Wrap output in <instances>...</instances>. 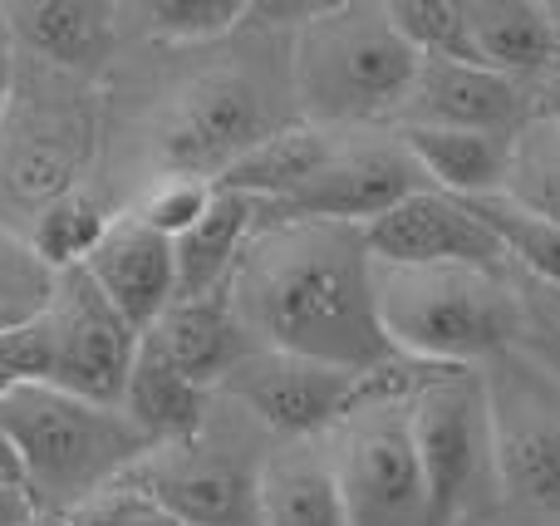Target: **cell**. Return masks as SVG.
Returning a JSON list of instances; mask_svg holds the SVG:
<instances>
[{"instance_id": "obj_1", "label": "cell", "mask_w": 560, "mask_h": 526, "mask_svg": "<svg viewBox=\"0 0 560 526\" xmlns=\"http://www.w3.org/2000/svg\"><path fill=\"white\" fill-rule=\"evenodd\" d=\"M226 295L266 350L349 374H384L398 364L378 330L364 226L271 217L261 207V222L226 281Z\"/></svg>"}, {"instance_id": "obj_2", "label": "cell", "mask_w": 560, "mask_h": 526, "mask_svg": "<svg viewBox=\"0 0 560 526\" xmlns=\"http://www.w3.org/2000/svg\"><path fill=\"white\" fill-rule=\"evenodd\" d=\"M418 55L398 35L388 0H329L290 35V94L315 128H359L394 118Z\"/></svg>"}, {"instance_id": "obj_3", "label": "cell", "mask_w": 560, "mask_h": 526, "mask_svg": "<svg viewBox=\"0 0 560 526\" xmlns=\"http://www.w3.org/2000/svg\"><path fill=\"white\" fill-rule=\"evenodd\" d=\"M374 305L394 360L482 370L522 344V311L502 276L472 266H374Z\"/></svg>"}, {"instance_id": "obj_4", "label": "cell", "mask_w": 560, "mask_h": 526, "mask_svg": "<svg viewBox=\"0 0 560 526\" xmlns=\"http://www.w3.org/2000/svg\"><path fill=\"white\" fill-rule=\"evenodd\" d=\"M0 429L15 448L35 507L55 517L118 482L148 453L124 409L89 404L49 384H15L0 399Z\"/></svg>"}, {"instance_id": "obj_5", "label": "cell", "mask_w": 560, "mask_h": 526, "mask_svg": "<svg viewBox=\"0 0 560 526\" xmlns=\"http://www.w3.org/2000/svg\"><path fill=\"white\" fill-rule=\"evenodd\" d=\"M492 488L516 526H560V374L541 354L502 350L482 370Z\"/></svg>"}, {"instance_id": "obj_6", "label": "cell", "mask_w": 560, "mask_h": 526, "mask_svg": "<svg viewBox=\"0 0 560 526\" xmlns=\"http://www.w3.org/2000/svg\"><path fill=\"white\" fill-rule=\"evenodd\" d=\"M404 413L423 472V526H457L477 488L492 482L487 394L477 370H404Z\"/></svg>"}, {"instance_id": "obj_7", "label": "cell", "mask_w": 560, "mask_h": 526, "mask_svg": "<svg viewBox=\"0 0 560 526\" xmlns=\"http://www.w3.org/2000/svg\"><path fill=\"white\" fill-rule=\"evenodd\" d=\"M349 526H423V472L404 413V370H384L374 389L325 433Z\"/></svg>"}, {"instance_id": "obj_8", "label": "cell", "mask_w": 560, "mask_h": 526, "mask_svg": "<svg viewBox=\"0 0 560 526\" xmlns=\"http://www.w3.org/2000/svg\"><path fill=\"white\" fill-rule=\"evenodd\" d=\"M285 124L290 118L276 114L271 94L256 79L222 69V74H202L183 94H173V104L163 108L153 128V153L163 173L217 183L226 167H236L256 143H266Z\"/></svg>"}, {"instance_id": "obj_9", "label": "cell", "mask_w": 560, "mask_h": 526, "mask_svg": "<svg viewBox=\"0 0 560 526\" xmlns=\"http://www.w3.org/2000/svg\"><path fill=\"white\" fill-rule=\"evenodd\" d=\"M35 315L49 350V374H45L49 389L118 409L143 335L104 301V291L89 281L84 266L49 276L45 301L35 305Z\"/></svg>"}, {"instance_id": "obj_10", "label": "cell", "mask_w": 560, "mask_h": 526, "mask_svg": "<svg viewBox=\"0 0 560 526\" xmlns=\"http://www.w3.org/2000/svg\"><path fill=\"white\" fill-rule=\"evenodd\" d=\"M94 138V114L79 94L20 98V118L5 108V124H0V212L30 222L55 197L84 187Z\"/></svg>"}, {"instance_id": "obj_11", "label": "cell", "mask_w": 560, "mask_h": 526, "mask_svg": "<svg viewBox=\"0 0 560 526\" xmlns=\"http://www.w3.org/2000/svg\"><path fill=\"white\" fill-rule=\"evenodd\" d=\"M378 374H349L335 364L300 360L285 350H252L217 394L242 404L261 429H271L280 443L295 439H325L369 389Z\"/></svg>"}, {"instance_id": "obj_12", "label": "cell", "mask_w": 560, "mask_h": 526, "mask_svg": "<svg viewBox=\"0 0 560 526\" xmlns=\"http://www.w3.org/2000/svg\"><path fill=\"white\" fill-rule=\"evenodd\" d=\"M256 468L242 453L207 443V429L173 448H148L128 482L148 492L177 526H256Z\"/></svg>"}, {"instance_id": "obj_13", "label": "cell", "mask_w": 560, "mask_h": 526, "mask_svg": "<svg viewBox=\"0 0 560 526\" xmlns=\"http://www.w3.org/2000/svg\"><path fill=\"white\" fill-rule=\"evenodd\" d=\"M428 177L394 138H339L335 157L300 187L290 202L266 207L271 217H310V222L369 226L374 217L394 212L404 197L423 192Z\"/></svg>"}, {"instance_id": "obj_14", "label": "cell", "mask_w": 560, "mask_h": 526, "mask_svg": "<svg viewBox=\"0 0 560 526\" xmlns=\"http://www.w3.org/2000/svg\"><path fill=\"white\" fill-rule=\"evenodd\" d=\"M364 246L374 266H472V271L502 276L506 256L497 236L482 226V217L447 192L404 197L394 212L374 217L364 226Z\"/></svg>"}, {"instance_id": "obj_15", "label": "cell", "mask_w": 560, "mask_h": 526, "mask_svg": "<svg viewBox=\"0 0 560 526\" xmlns=\"http://www.w3.org/2000/svg\"><path fill=\"white\" fill-rule=\"evenodd\" d=\"M394 118L423 128H467V133L512 138L532 118V108L522 98V84L497 69L457 65V59H418V74Z\"/></svg>"}, {"instance_id": "obj_16", "label": "cell", "mask_w": 560, "mask_h": 526, "mask_svg": "<svg viewBox=\"0 0 560 526\" xmlns=\"http://www.w3.org/2000/svg\"><path fill=\"white\" fill-rule=\"evenodd\" d=\"M84 271L138 335L153 330L158 315L177 301L173 242L163 232H153V226H143L133 212L108 222L104 242L89 252Z\"/></svg>"}, {"instance_id": "obj_17", "label": "cell", "mask_w": 560, "mask_h": 526, "mask_svg": "<svg viewBox=\"0 0 560 526\" xmlns=\"http://www.w3.org/2000/svg\"><path fill=\"white\" fill-rule=\"evenodd\" d=\"M20 59H35L49 74L94 79L114 59L118 10L108 0H15L0 5Z\"/></svg>"}, {"instance_id": "obj_18", "label": "cell", "mask_w": 560, "mask_h": 526, "mask_svg": "<svg viewBox=\"0 0 560 526\" xmlns=\"http://www.w3.org/2000/svg\"><path fill=\"white\" fill-rule=\"evenodd\" d=\"M183 379H192L197 389L217 394L226 384V374L246 360L256 344V335L242 325L232 295L212 291V295H192V301H173L163 315L153 320V330L143 335Z\"/></svg>"}, {"instance_id": "obj_19", "label": "cell", "mask_w": 560, "mask_h": 526, "mask_svg": "<svg viewBox=\"0 0 560 526\" xmlns=\"http://www.w3.org/2000/svg\"><path fill=\"white\" fill-rule=\"evenodd\" d=\"M256 526H349L325 439L276 443L256 468Z\"/></svg>"}, {"instance_id": "obj_20", "label": "cell", "mask_w": 560, "mask_h": 526, "mask_svg": "<svg viewBox=\"0 0 560 526\" xmlns=\"http://www.w3.org/2000/svg\"><path fill=\"white\" fill-rule=\"evenodd\" d=\"M207 399H212V394L197 389L192 379H183L148 340H138V354H133V370H128L118 409L143 433L148 448H173V443L197 439V433L212 423Z\"/></svg>"}, {"instance_id": "obj_21", "label": "cell", "mask_w": 560, "mask_h": 526, "mask_svg": "<svg viewBox=\"0 0 560 526\" xmlns=\"http://www.w3.org/2000/svg\"><path fill=\"white\" fill-rule=\"evenodd\" d=\"M398 143L418 163L433 192L447 197H492L506 183V153L512 138L502 133H467V128H423V124H398Z\"/></svg>"}, {"instance_id": "obj_22", "label": "cell", "mask_w": 560, "mask_h": 526, "mask_svg": "<svg viewBox=\"0 0 560 526\" xmlns=\"http://www.w3.org/2000/svg\"><path fill=\"white\" fill-rule=\"evenodd\" d=\"M256 222H261V202L242 192H217L212 207L173 236V266H177V301L192 295L226 291L236 261H242L246 242H252Z\"/></svg>"}, {"instance_id": "obj_23", "label": "cell", "mask_w": 560, "mask_h": 526, "mask_svg": "<svg viewBox=\"0 0 560 526\" xmlns=\"http://www.w3.org/2000/svg\"><path fill=\"white\" fill-rule=\"evenodd\" d=\"M339 138L345 133H335V128H315V124H305V118H290L266 143H256L236 167H226L212 187L217 192L256 197L261 207H280L335 157Z\"/></svg>"}, {"instance_id": "obj_24", "label": "cell", "mask_w": 560, "mask_h": 526, "mask_svg": "<svg viewBox=\"0 0 560 526\" xmlns=\"http://www.w3.org/2000/svg\"><path fill=\"white\" fill-rule=\"evenodd\" d=\"M467 35L477 65L506 79H541L560 65L546 0H467Z\"/></svg>"}, {"instance_id": "obj_25", "label": "cell", "mask_w": 560, "mask_h": 526, "mask_svg": "<svg viewBox=\"0 0 560 526\" xmlns=\"http://www.w3.org/2000/svg\"><path fill=\"white\" fill-rule=\"evenodd\" d=\"M108 222H114V212H108L104 197L89 192V187H74V192L55 197V202L39 207L25 222V232H20L25 236V256L35 266H45L49 276L74 271V266H84L89 252L104 242Z\"/></svg>"}, {"instance_id": "obj_26", "label": "cell", "mask_w": 560, "mask_h": 526, "mask_svg": "<svg viewBox=\"0 0 560 526\" xmlns=\"http://www.w3.org/2000/svg\"><path fill=\"white\" fill-rule=\"evenodd\" d=\"M502 197L532 217L560 222V128L556 124H546V118L532 114L512 133Z\"/></svg>"}, {"instance_id": "obj_27", "label": "cell", "mask_w": 560, "mask_h": 526, "mask_svg": "<svg viewBox=\"0 0 560 526\" xmlns=\"http://www.w3.org/2000/svg\"><path fill=\"white\" fill-rule=\"evenodd\" d=\"M467 207H472V212L482 217L487 232L497 236V246H502L506 261H516L522 271H532L536 281H546V285L560 291V222L522 212V207H512L502 192L472 197Z\"/></svg>"}, {"instance_id": "obj_28", "label": "cell", "mask_w": 560, "mask_h": 526, "mask_svg": "<svg viewBox=\"0 0 560 526\" xmlns=\"http://www.w3.org/2000/svg\"><path fill=\"white\" fill-rule=\"evenodd\" d=\"M388 15L418 59L477 65L472 35H467V0H388Z\"/></svg>"}, {"instance_id": "obj_29", "label": "cell", "mask_w": 560, "mask_h": 526, "mask_svg": "<svg viewBox=\"0 0 560 526\" xmlns=\"http://www.w3.org/2000/svg\"><path fill=\"white\" fill-rule=\"evenodd\" d=\"M143 30L167 45H207L222 39L252 15V0H148L138 5Z\"/></svg>"}, {"instance_id": "obj_30", "label": "cell", "mask_w": 560, "mask_h": 526, "mask_svg": "<svg viewBox=\"0 0 560 526\" xmlns=\"http://www.w3.org/2000/svg\"><path fill=\"white\" fill-rule=\"evenodd\" d=\"M212 197H217V187L202 183V177H173V173H163L143 192V202L133 207V217L173 242V236H183L187 226H192L197 217L212 207Z\"/></svg>"}, {"instance_id": "obj_31", "label": "cell", "mask_w": 560, "mask_h": 526, "mask_svg": "<svg viewBox=\"0 0 560 526\" xmlns=\"http://www.w3.org/2000/svg\"><path fill=\"white\" fill-rule=\"evenodd\" d=\"M59 517H65V526H177L138 482H128V478L98 488L94 498H84L79 507L59 512Z\"/></svg>"}, {"instance_id": "obj_32", "label": "cell", "mask_w": 560, "mask_h": 526, "mask_svg": "<svg viewBox=\"0 0 560 526\" xmlns=\"http://www.w3.org/2000/svg\"><path fill=\"white\" fill-rule=\"evenodd\" d=\"M35 498H30L25 478H10V472H0V526H25L35 517Z\"/></svg>"}, {"instance_id": "obj_33", "label": "cell", "mask_w": 560, "mask_h": 526, "mask_svg": "<svg viewBox=\"0 0 560 526\" xmlns=\"http://www.w3.org/2000/svg\"><path fill=\"white\" fill-rule=\"evenodd\" d=\"M15 84H20V49H15V39H10L5 15H0V124H5V108H10V98H15Z\"/></svg>"}, {"instance_id": "obj_34", "label": "cell", "mask_w": 560, "mask_h": 526, "mask_svg": "<svg viewBox=\"0 0 560 526\" xmlns=\"http://www.w3.org/2000/svg\"><path fill=\"white\" fill-rule=\"evenodd\" d=\"M532 114L560 128V65L551 69V74L536 79V108H532Z\"/></svg>"}, {"instance_id": "obj_35", "label": "cell", "mask_w": 560, "mask_h": 526, "mask_svg": "<svg viewBox=\"0 0 560 526\" xmlns=\"http://www.w3.org/2000/svg\"><path fill=\"white\" fill-rule=\"evenodd\" d=\"M0 472H10V478H20V458H15V448H10L5 429H0Z\"/></svg>"}, {"instance_id": "obj_36", "label": "cell", "mask_w": 560, "mask_h": 526, "mask_svg": "<svg viewBox=\"0 0 560 526\" xmlns=\"http://www.w3.org/2000/svg\"><path fill=\"white\" fill-rule=\"evenodd\" d=\"M546 15H551V35H556V55H560V0H546Z\"/></svg>"}, {"instance_id": "obj_37", "label": "cell", "mask_w": 560, "mask_h": 526, "mask_svg": "<svg viewBox=\"0 0 560 526\" xmlns=\"http://www.w3.org/2000/svg\"><path fill=\"white\" fill-rule=\"evenodd\" d=\"M25 526H65V517H55V512H35Z\"/></svg>"}]
</instances>
